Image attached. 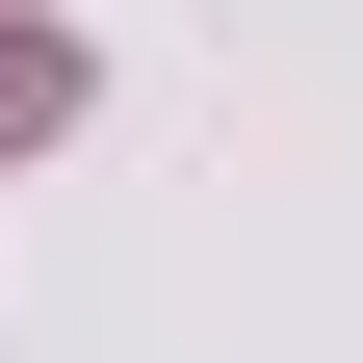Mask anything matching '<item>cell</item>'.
<instances>
[{
    "instance_id": "1",
    "label": "cell",
    "mask_w": 363,
    "mask_h": 363,
    "mask_svg": "<svg viewBox=\"0 0 363 363\" xmlns=\"http://www.w3.org/2000/svg\"><path fill=\"white\" fill-rule=\"evenodd\" d=\"M52 104H78V78H52V52H0V130H52Z\"/></svg>"
}]
</instances>
